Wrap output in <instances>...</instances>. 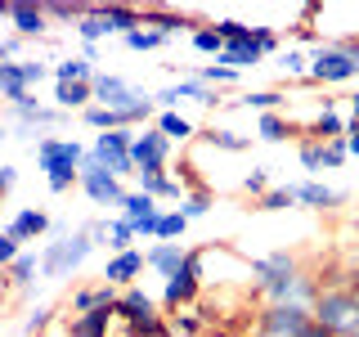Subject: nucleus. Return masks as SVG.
I'll use <instances>...</instances> for the list:
<instances>
[{"label": "nucleus", "instance_id": "f257e3e1", "mask_svg": "<svg viewBox=\"0 0 359 337\" xmlns=\"http://www.w3.org/2000/svg\"><path fill=\"white\" fill-rule=\"evenodd\" d=\"M252 288H256V297H265V306H306L310 310L323 284L301 270L297 252L274 247L265 256H252Z\"/></svg>", "mask_w": 359, "mask_h": 337}, {"label": "nucleus", "instance_id": "f03ea898", "mask_svg": "<svg viewBox=\"0 0 359 337\" xmlns=\"http://www.w3.org/2000/svg\"><path fill=\"white\" fill-rule=\"evenodd\" d=\"M86 144L67 140V135H41L36 140V166L50 180V194H67L81 185V162H86Z\"/></svg>", "mask_w": 359, "mask_h": 337}, {"label": "nucleus", "instance_id": "7ed1b4c3", "mask_svg": "<svg viewBox=\"0 0 359 337\" xmlns=\"http://www.w3.org/2000/svg\"><path fill=\"white\" fill-rule=\"evenodd\" d=\"M359 77V37L314 45L310 54V81L314 86H346Z\"/></svg>", "mask_w": 359, "mask_h": 337}, {"label": "nucleus", "instance_id": "20e7f679", "mask_svg": "<svg viewBox=\"0 0 359 337\" xmlns=\"http://www.w3.org/2000/svg\"><path fill=\"white\" fill-rule=\"evenodd\" d=\"M310 315H314V324H323L332 337H355L359 333V306H355L351 284H323Z\"/></svg>", "mask_w": 359, "mask_h": 337}, {"label": "nucleus", "instance_id": "39448f33", "mask_svg": "<svg viewBox=\"0 0 359 337\" xmlns=\"http://www.w3.org/2000/svg\"><path fill=\"white\" fill-rule=\"evenodd\" d=\"M90 252H95V239L86 234V225L63 239H50L41 247V279H72L90 261Z\"/></svg>", "mask_w": 359, "mask_h": 337}, {"label": "nucleus", "instance_id": "423d86ee", "mask_svg": "<svg viewBox=\"0 0 359 337\" xmlns=\"http://www.w3.org/2000/svg\"><path fill=\"white\" fill-rule=\"evenodd\" d=\"M130 135H135V131H104V135H95V144H90V157H95V162L104 166V171H112L117 180L135 176Z\"/></svg>", "mask_w": 359, "mask_h": 337}, {"label": "nucleus", "instance_id": "0eeeda50", "mask_svg": "<svg viewBox=\"0 0 359 337\" xmlns=\"http://www.w3.org/2000/svg\"><path fill=\"white\" fill-rule=\"evenodd\" d=\"M76 189H81L95 207H121V198H126V180H117L112 171H104L90 153L81 162V185H76Z\"/></svg>", "mask_w": 359, "mask_h": 337}, {"label": "nucleus", "instance_id": "6e6552de", "mask_svg": "<svg viewBox=\"0 0 359 337\" xmlns=\"http://www.w3.org/2000/svg\"><path fill=\"white\" fill-rule=\"evenodd\" d=\"M95 104L112 108V112H130V108L153 104V95H144L140 86H130L126 77H117V72H99L95 77Z\"/></svg>", "mask_w": 359, "mask_h": 337}, {"label": "nucleus", "instance_id": "1a4fd4ad", "mask_svg": "<svg viewBox=\"0 0 359 337\" xmlns=\"http://www.w3.org/2000/svg\"><path fill=\"white\" fill-rule=\"evenodd\" d=\"M153 104H157V112H180V104H202V108H211V104H220V90L202 86L198 77H180V81H171V86L157 90Z\"/></svg>", "mask_w": 359, "mask_h": 337}, {"label": "nucleus", "instance_id": "9d476101", "mask_svg": "<svg viewBox=\"0 0 359 337\" xmlns=\"http://www.w3.org/2000/svg\"><path fill=\"white\" fill-rule=\"evenodd\" d=\"M130 153H135V176L140 171H166L171 166V140L157 126H140L130 135Z\"/></svg>", "mask_w": 359, "mask_h": 337}, {"label": "nucleus", "instance_id": "9b49d317", "mask_svg": "<svg viewBox=\"0 0 359 337\" xmlns=\"http://www.w3.org/2000/svg\"><path fill=\"white\" fill-rule=\"evenodd\" d=\"M198 297H202V261H198V252H189V265L175 279H166V288H162V310H171V315L189 310Z\"/></svg>", "mask_w": 359, "mask_h": 337}, {"label": "nucleus", "instance_id": "f8f14e48", "mask_svg": "<svg viewBox=\"0 0 359 337\" xmlns=\"http://www.w3.org/2000/svg\"><path fill=\"white\" fill-rule=\"evenodd\" d=\"M117 216L126 220L130 230L140 234V239H144V234L153 239V234H157V220H162V202L149 198V194H140V189H126V198H121Z\"/></svg>", "mask_w": 359, "mask_h": 337}, {"label": "nucleus", "instance_id": "ddd939ff", "mask_svg": "<svg viewBox=\"0 0 359 337\" xmlns=\"http://www.w3.org/2000/svg\"><path fill=\"white\" fill-rule=\"evenodd\" d=\"M346 131H351V117L341 112V104L337 99H319V112H314V121L301 126V140L328 144V140H346Z\"/></svg>", "mask_w": 359, "mask_h": 337}, {"label": "nucleus", "instance_id": "4468645a", "mask_svg": "<svg viewBox=\"0 0 359 337\" xmlns=\"http://www.w3.org/2000/svg\"><path fill=\"white\" fill-rule=\"evenodd\" d=\"M314 315L306 306H261L256 310V329L261 333H278V337H301L310 329Z\"/></svg>", "mask_w": 359, "mask_h": 337}, {"label": "nucleus", "instance_id": "2eb2a0df", "mask_svg": "<svg viewBox=\"0 0 359 337\" xmlns=\"http://www.w3.org/2000/svg\"><path fill=\"white\" fill-rule=\"evenodd\" d=\"M157 315H162V301L149 297L140 284H135V288H121V297H117V319L126 324V329H140V324L157 319Z\"/></svg>", "mask_w": 359, "mask_h": 337}, {"label": "nucleus", "instance_id": "dca6fc26", "mask_svg": "<svg viewBox=\"0 0 359 337\" xmlns=\"http://www.w3.org/2000/svg\"><path fill=\"white\" fill-rule=\"evenodd\" d=\"M144 270H149V256L140 252V247H130V252H112L108 261H104V284H112V288H135V279L144 275Z\"/></svg>", "mask_w": 359, "mask_h": 337}, {"label": "nucleus", "instance_id": "f3484780", "mask_svg": "<svg viewBox=\"0 0 359 337\" xmlns=\"http://www.w3.org/2000/svg\"><path fill=\"white\" fill-rule=\"evenodd\" d=\"M5 18H9V27H14L18 41H41L45 32H50V18H45V9L32 5V0H9Z\"/></svg>", "mask_w": 359, "mask_h": 337}, {"label": "nucleus", "instance_id": "a211bd4d", "mask_svg": "<svg viewBox=\"0 0 359 337\" xmlns=\"http://www.w3.org/2000/svg\"><path fill=\"white\" fill-rule=\"evenodd\" d=\"M9 112H14V121H18L22 131H54V126H63V117H67V112H59L54 104H41L36 95L9 104Z\"/></svg>", "mask_w": 359, "mask_h": 337}, {"label": "nucleus", "instance_id": "6ab92c4d", "mask_svg": "<svg viewBox=\"0 0 359 337\" xmlns=\"http://www.w3.org/2000/svg\"><path fill=\"white\" fill-rule=\"evenodd\" d=\"M50 230H54V216H50V211H41V207H18L14 216L5 220V234H14L22 247L36 243V239H45Z\"/></svg>", "mask_w": 359, "mask_h": 337}, {"label": "nucleus", "instance_id": "aec40b11", "mask_svg": "<svg viewBox=\"0 0 359 337\" xmlns=\"http://www.w3.org/2000/svg\"><path fill=\"white\" fill-rule=\"evenodd\" d=\"M135 189L140 194H149V198H157V202H184V180L180 176H171V171H140L135 176Z\"/></svg>", "mask_w": 359, "mask_h": 337}, {"label": "nucleus", "instance_id": "412c9836", "mask_svg": "<svg viewBox=\"0 0 359 337\" xmlns=\"http://www.w3.org/2000/svg\"><path fill=\"white\" fill-rule=\"evenodd\" d=\"M269 54H265V45H261V27H252V37H243V41H229L224 45V54H220V63H229L233 72H247V67H256V63H265Z\"/></svg>", "mask_w": 359, "mask_h": 337}, {"label": "nucleus", "instance_id": "4be33fe9", "mask_svg": "<svg viewBox=\"0 0 359 337\" xmlns=\"http://www.w3.org/2000/svg\"><path fill=\"white\" fill-rule=\"evenodd\" d=\"M117 297L121 292L112 284H86V288H72V297H67V306H72V315H86V310H117Z\"/></svg>", "mask_w": 359, "mask_h": 337}, {"label": "nucleus", "instance_id": "5701e85b", "mask_svg": "<svg viewBox=\"0 0 359 337\" xmlns=\"http://www.w3.org/2000/svg\"><path fill=\"white\" fill-rule=\"evenodd\" d=\"M189 252H194V247H184V243H153L144 256H149V270L157 279H175L180 270L189 265Z\"/></svg>", "mask_w": 359, "mask_h": 337}, {"label": "nucleus", "instance_id": "b1692460", "mask_svg": "<svg viewBox=\"0 0 359 337\" xmlns=\"http://www.w3.org/2000/svg\"><path fill=\"white\" fill-rule=\"evenodd\" d=\"M292 194H297V207H310V211H332L346 202L341 189H328L323 180H301V185H292Z\"/></svg>", "mask_w": 359, "mask_h": 337}, {"label": "nucleus", "instance_id": "393cba45", "mask_svg": "<svg viewBox=\"0 0 359 337\" xmlns=\"http://www.w3.org/2000/svg\"><path fill=\"white\" fill-rule=\"evenodd\" d=\"M95 104V81H54V108L59 112H86Z\"/></svg>", "mask_w": 359, "mask_h": 337}, {"label": "nucleus", "instance_id": "a878e982", "mask_svg": "<svg viewBox=\"0 0 359 337\" xmlns=\"http://www.w3.org/2000/svg\"><path fill=\"white\" fill-rule=\"evenodd\" d=\"M112 324H117V310H86L67 319V337H112Z\"/></svg>", "mask_w": 359, "mask_h": 337}, {"label": "nucleus", "instance_id": "bb28decb", "mask_svg": "<svg viewBox=\"0 0 359 337\" xmlns=\"http://www.w3.org/2000/svg\"><path fill=\"white\" fill-rule=\"evenodd\" d=\"M229 104L261 117V112H283L287 108V95H283V90H274V86H265V90H243L238 99H229Z\"/></svg>", "mask_w": 359, "mask_h": 337}, {"label": "nucleus", "instance_id": "cd10ccee", "mask_svg": "<svg viewBox=\"0 0 359 337\" xmlns=\"http://www.w3.org/2000/svg\"><path fill=\"white\" fill-rule=\"evenodd\" d=\"M27 95H36V90L27 86L22 59H14V63H0V99H5V104H18V99H27Z\"/></svg>", "mask_w": 359, "mask_h": 337}, {"label": "nucleus", "instance_id": "c85d7f7f", "mask_svg": "<svg viewBox=\"0 0 359 337\" xmlns=\"http://www.w3.org/2000/svg\"><path fill=\"white\" fill-rule=\"evenodd\" d=\"M99 18L108 22L112 37H126V32L144 27V9H135V5H99Z\"/></svg>", "mask_w": 359, "mask_h": 337}, {"label": "nucleus", "instance_id": "c756f323", "mask_svg": "<svg viewBox=\"0 0 359 337\" xmlns=\"http://www.w3.org/2000/svg\"><path fill=\"white\" fill-rule=\"evenodd\" d=\"M5 275H9V288H14V292H32V288H36V279H41V252H32V247H27V252L5 270Z\"/></svg>", "mask_w": 359, "mask_h": 337}, {"label": "nucleus", "instance_id": "7c9ffc66", "mask_svg": "<svg viewBox=\"0 0 359 337\" xmlns=\"http://www.w3.org/2000/svg\"><path fill=\"white\" fill-rule=\"evenodd\" d=\"M153 126L162 131L171 144H189V140H198V126L184 117V112H157V117H153Z\"/></svg>", "mask_w": 359, "mask_h": 337}, {"label": "nucleus", "instance_id": "2f4dec72", "mask_svg": "<svg viewBox=\"0 0 359 337\" xmlns=\"http://www.w3.org/2000/svg\"><path fill=\"white\" fill-rule=\"evenodd\" d=\"M287 135H297V126H292L287 112H261V117H256V140H265V144H283Z\"/></svg>", "mask_w": 359, "mask_h": 337}, {"label": "nucleus", "instance_id": "473e14b6", "mask_svg": "<svg viewBox=\"0 0 359 337\" xmlns=\"http://www.w3.org/2000/svg\"><path fill=\"white\" fill-rule=\"evenodd\" d=\"M202 140H207L211 149H220V153H247V149H252V135H238L229 126H207Z\"/></svg>", "mask_w": 359, "mask_h": 337}, {"label": "nucleus", "instance_id": "72a5a7b5", "mask_svg": "<svg viewBox=\"0 0 359 337\" xmlns=\"http://www.w3.org/2000/svg\"><path fill=\"white\" fill-rule=\"evenodd\" d=\"M189 77H198V81H202V86H211V90H224V86H238V77H243V72H233L229 63H220V59H216V63H198Z\"/></svg>", "mask_w": 359, "mask_h": 337}, {"label": "nucleus", "instance_id": "f704fd0d", "mask_svg": "<svg viewBox=\"0 0 359 337\" xmlns=\"http://www.w3.org/2000/svg\"><path fill=\"white\" fill-rule=\"evenodd\" d=\"M144 22L157 27V32H166V37H175L180 27H198V22H189L184 14H175V9H166V5H149L144 9Z\"/></svg>", "mask_w": 359, "mask_h": 337}, {"label": "nucleus", "instance_id": "c9c22d12", "mask_svg": "<svg viewBox=\"0 0 359 337\" xmlns=\"http://www.w3.org/2000/svg\"><path fill=\"white\" fill-rule=\"evenodd\" d=\"M184 230H189V216L180 207L166 211L162 207V220H157V234H153V243H184Z\"/></svg>", "mask_w": 359, "mask_h": 337}, {"label": "nucleus", "instance_id": "e433bc0d", "mask_svg": "<svg viewBox=\"0 0 359 337\" xmlns=\"http://www.w3.org/2000/svg\"><path fill=\"white\" fill-rule=\"evenodd\" d=\"M278 72H283L287 81H310V54L301 50V45H287V50L278 54Z\"/></svg>", "mask_w": 359, "mask_h": 337}, {"label": "nucleus", "instance_id": "4c0bfd02", "mask_svg": "<svg viewBox=\"0 0 359 337\" xmlns=\"http://www.w3.org/2000/svg\"><path fill=\"white\" fill-rule=\"evenodd\" d=\"M95 77H99V67L90 63V59H81V54L54 63V81H95Z\"/></svg>", "mask_w": 359, "mask_h": 337}, {"label": "nucleus", "instance_id": "58836bf2", "mask_svg": "<svg viewBox=\"0 0 359 337\" xmlns=\"http://www.w3.org/2000/svg\"><path fill=\"white\" fill-rule=\"evenodd\" d=\"M121 41H126V50H135V54H149V50H162V45L171 41V37H166V32H157V27H149V22H144V27L126 32V37H121Z\"/></svg>", "mask_w": 359, "mask_h": 337}, {"label": "nucleus", "instance_id": "ea45409f", "mask_svg": "<svg viewBox=\"0 0 359 337\" xmlns=\"http://www.w3.org/2000/svg\"><path fill=\"white\" fill-rule=\"evenodd\" d=\"M72 32L81 37V45H99V41H108V37H112V32H108V22L99 18V5H90V9H86V18L76 22Z\"/></svg>", "mask_w": 359, "mask_h": 337}, {"label": "nucleus", "instance_id": "a19ab883", "mask_svg": "<svg viewBox=\"0 0 359 337\" xmlns=\"http://www.w3.org/2000/svg\"><path fill=\"white\" fill-rule=\"evenodd\" d=\"M189 41H194V50H198V54H207L211 63H216L220 54H224V41H220V32L211 27V22H198V27H194V37H189Z\"/></svg>", "mask_w": 359, "mask_h": 337}, {"label": "nucleus", "instance_id": "79ce46f5", "mask_svg": "<svg viewBox=\"0 0 359 337\" xmlns=\"http://www.w3.org/2000/svg\"><path fill=\"white\" fill-rule=\"evenodd\" d=\"M135 243H140V234H135L121 216H108V243H104V247H108V256H112V252H130Z\"/></svg>", "mask_w": 359, "mask_h": 337}, {"label": "nucleus", "instance_id": "37998d69", "mask_svg": "<svg viewBox=\"0 0 359 337\" xmlns=\"http://www.w3.org/2000/svg\"><path fill=\"white\" fill-rule=\"evenodd\" d=\"M216 207V198H211V189H189L184 194V202H180V211H184L189 220H202L207 211Z\"/></svg>", "mask_w": 359, "mask_h": 337}, {"label": "nucleus", "instance_id": "c03bdc74", "mask_svg": "<svg viewBox=\"0 0 359 337\" xmlns=\"http://www.w3.org/2000/svg\"><path fill=\"white\" fill-rule=\"evenodd\" d=\"M45 18H54V22H72V27H76V22H81L86 18V9L90 5H67V0H45Z\"/></svg>", "mask_w": 359, "mask_h": 337}, {"label": "nucleus", "instance_id": "a18cd8bd", "mask_svg": "<svg viewBox=\"0 0 359 337\" xmlns=\"http://www.w3.org/2000/svg\"><path fill=\"white\" fill-rule=\"evenodd\" d=\"M54 324V306H32L27 319H22V337H45Z\"/></svg>", "mask_w": 359, "mask_h": 337}, {"label": "nucleus", "instance_id": "49530a36", "mask_svg": "<svg viewBox=\"0 0 359 337\" xmlns=\"http://www.w3.org/2000/svg\"><path fill=\"white\" fill-rule=\"evenodd\" d=\"M202 324H207V319H202L194 306H189V310H175L171 315V337H198Z\"/></svg>", "mask_w": 359, "mask_h": 337}, {"label": "nucleus", "instance_id": "de8ad7c7", "mask_svg": "<svg viewBox=\"0 0 359 337\" xmlns=\"http://www.w3.org/2000/svg\"><path fill=\"white\" fill-rule=\"evenodd\" d=\"M287 207H297V194H292V185H274L261 202H256V211H287Z\"/></svg>", "mask_w": 359, "mask_h": 337}, {"label": "nucleus", "instance_id": "09e8293b", "mask_svg": "<svg viewBox=\"0 0 359 337\" xmlns=\"http://www.w3.org/2000/svg\"><path fill=\"white\" fill-rule=\"evenodd\" d=\"M269 189H274V185H269V171H265V166H252V171L243 176V194H252L256 202H261Z\"/></svg>", "mask_w": 359, "mask_h": 337}, {"label": "nucleus", "instance_id": "8fccbe9b", "mask_svg": "<svg viewBox=\"0 0 359 337\" xmlns=\"http://www.w3.org/2000/svg\"><path fill=\"white\" fill-rule=\"evenodd\" d=\"M297 157H301V166L310 171V180H314V171H323V144L301 140V144H297Z\"/></svg>", "mask_w": 359, "mask_h": 337}, {"label": "nucleus", "instance_id": "3c124183", "mask_svg": "<svg viewBox=\"0 0 359 337\" xmlns=\"http://www.w3.org/2000/svg\"><path fill=\"white\" fill-rule=\"evenodd\" d=\"M22 252H27V247H22V243L14 239V234H5V230H0V270H9V265H14Z\"/></svg>", "mask_w": 359, "mask_h": 337}, {"label": "nucleus", "instance_id": "603ef678", "mask_svg": "<svg viewBox=\"0 0 359 337\" xmlns=\"http://www.w3.org/2000/svg\"><path fill=\"white\" fill-rule=\"evenodd\" d=\"M351 157V149H346V140H328L323 144V171H337V166Z\"/></svg>", "mask_w": 359, "mask_h": 337}, {"label": "nucleus", "instance_id": "864d4df0", "mask_svg": "<svg viewBox=\"0 0 359 337\" xmlns=\"http://www.w3.org/2000/svg\"><path fill=\"white\" fill-rule=\"evenodd\" d=\"M18 185V166H9V162H0V198L9 194V189Z\"/></svg>", "mask_w": 359, "mask_h": 337}, {"label": "nucleus", "instance_id": "5fc2aeb1", "mask_svg": "<svg viewBox=\"0 0 359 337\" xmlns=\"http://www.w3.org/2000/svg\"><path fill=\"white\" fill-rule=\"evenodd\" d=\"M346 117H351V126H359V90L346 95Z\"/></svg>", "mask_w": 359, "mask_h": 337}, {"label": "nucleus", "instance_id": "6e6d98bb", "mask_svg": "<svg viewBox=\"0 0 359 337\" xmlns=\"http://www.w3.org/2000/svg\"><path fill=\"white\" fill-rule=\"evenodd\" d=\"M346 149H351V157H359V126L346 131Z\"/></svg>", "mask_w": 359, "mask_h": 337}, {"label": "nucleus", "instance_id": "4d7b16f0", "mask_svg": "<svg viewBox=\"0 0 359 337\" xmlns=\"http://www.w3.org/2000/svg\"><path fill=\"white\" fill-rule=\"evenodd\" d=\"M301 337H332V333H328V329H323V324H314V319H310V329H306V333H301Z\"/></svg>", "mask_w": 359, "mask_h": 337}, {"label": "nucleus", "instance_id": "13d9d810", "mask_svg": "<svg viewBox=\"0 0 359 337\" xmlns=\"http://www.w3.org/2000/svg\"><path fill=\"white\" fill-rule=\"evenodd\" d=\"M351 292H355V306H359V275L351 279Z\"/></svg>", "mask_w": 359, "mask_h": 337}, {"label": "nucleus", "instance_id": "bf43d9fd", "mask_svg": "<svg viewBox=\"0 0 359 337\" xmlns=\"http://www.w3.org/2000/svg\"><path fill=\"white\" fill-rule=\"evenodd\" d=\"M252 337H278V333H261V329H256V333H252Z\"/></svg>", "mask_w": 359, "mask_h": 337}, {"label": "nucleus", "instance_id": "052dcab7", "mask_svg": "<svg viewBox=\"0 0 359 337\" xmlns=\"http://www.w3.org/2000/svg\"><path fill=\"white\" fill-rule=\"evenodd\" d=\"M5 9H9V5H0V14H5Z\"/></svg>", "mask_w": 359, "mask_h": 337}, {"label": "nucleus", "instance_id": "680f3d73", "mask_svg": "<svg viewBox=\"0 0 359 337\" xmlns=\"http://www.w3.org/2000/svg\"><path fill=\"white\" fill-rule=\"evenodd\" d=\"M355 337H359V333H355Z\"/></svg>", "mask_w": 359, "mask_h": 337}]
</instances>
